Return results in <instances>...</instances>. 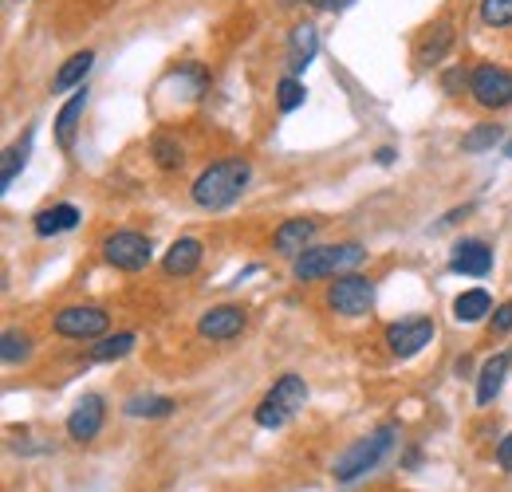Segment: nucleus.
<instances>
[{
    "label": "nucleus",
    "instance_id": "1",
    "mask_svg": "<svg viewBox=\"0 0 512 492\" xmlns=\"http://www.w3.org/2000/svg\"><path fill=\"white\" fill-rule=\"evenodd\" d=\"M249 178H253V166L245 158H217L213 166H205L193 178V189H190L193 205L197 209H209V213H221V209H229L245 193Z\"/></svg>",
    "mask_w": 512,
    "mask_h": 492
},
{
    "label": "nucleus",
    "instance_id": "2",
    "mask_svg": "<svg viewBox=\"0 0 512 492\" xmlns=\"http://www.w3.org/2000/svg\"><path fill=\"white\" fill-rule=\"evenodd\" d=\"M363 260H367V248L355 245V241H343V245H316L292 260V276L304 280V284H308V280H335V276H343V272H355Z\"/></svg>",
    "mask_w": 512,
    "mask_h": 492
},
{
    "label": "nucleus",
    "instance_id": "3",
    "mask_svg": "<svg viewBox=\"0 0 512 492\" xmlns=\"http://www.w3.org/2000/svg\"><path fill=\"white\" fill-rule=\"evenodd\" d=\"M394 437H398V426H394V422H386V426H379L375 433L359 437L351 449H343V453L335 457V465H331L335 481H339V485H351L355 477H363V473H375V469L383 465L386 453L394 449Z\"/></svg>",
    "mask_w": 512,
    "mask_h": 492
},
{
    "label": "nucleus",
    "instance_id": "4",
    "mask_svg": "<svg viewBox=\"0 0 512 492\" xmlns=\"http://www.w3.org/2000/svg\"><path fill=\"white\" fill-rule=\"evenodd\" d=\"M308 402V382L300 374H284L276 378V386L260 398V406L253 410V422L260 430H284Z\"/></svg>",
    "mask_w": 512,
    "mask_h": 492
},
{
    "label": "nucleus",
    "instance_id": "5",
    "mask_svg": "<svg viewBox=\"0 0 512 492\" xmlns=\"http://www.w3.org/2000/svg\"><path fill=\"white\" fill-rule=\"evenodd\" d=\"M371 304H375V280H367V276H359V272H343V276H335L331 288H327V308L335 311V315H343V319L367 315Z\"/></svg>",
    "mask_w": 512,
    "mask_h": 492
},
{
    "label": "nucleus",
    "instance_id": "6",
    "mask_svg": "<svg viewBox=\"0 0 512 492\" xmlns=\"http://www.w3.org/2000/svg\"><path fill=\"white\" fill-rule=\"evenodd\" d=\"M469 95L477 99V107L485 111H501L512 107V71L501 63H477L469 71Z\"/></svg>",
    "mask_w": 512,
    "mask_h": 492
},
{
    "label": "nucleus",
    "instance_id": "7",
    "mask_svg": "<svg viewBox=\"0 0 512 492\" xmlns=\"http://www.w3.org/2000/svg\"><path fill=\"white\" fill-rule=\"evenodd\" d=\"M103 256L119 272H142L154 260V245H150V237H142L134 229H119V233H111L103 241Z\"/></svg>",
    "mask_w": 512,
    "mask_h": 492
},
{
    "label": "nucleus",
    "instance_id": "8",
    "mask_svg": "<svg viewBox=\"0 0 512 492\" xmlns=\"http://www.w3.org/2000/svg\"><path fill=\"white\" fill-rule=\"evenodd\" d=\"M434 339V319L430 315H410L386 327V351L394 359H414L422 347H430Z\"/></svg>",
    "mask_w": 512,
    "mask_h": 492
},
{
    "label": "nucleus",
    "instance_id": "9",
    "mask_svg": "<svg viewBox=\"0 0 512 492\" xmlns=\"http://www.w3.org/2000/svg\"><path fill=\"white\" fill-rule=\"evenodd\" d=\"M56 335L64 339H99L107 327H111V315L95 304H75V308H60L52 319Z\"/></svg>",
    "mask_w": 512,
    "mask_h": 492
},
{
    "label": "nucleus",
    "instance_id": "10",
    "mask_svg": "<svg viewBox=\"0 0 512 492\" xmlns=\"http://www.w3.org/2000/svg\"><path fill=\"white\" fill-rule=\"evenodd\" d=\"M245 327H249V311L237 308V304H217V308H209L197 319V335L201 339H213V343H229Z\"/></svg>",
    "mask_w": 512,
    "mask_h": 492
},
{
    "label": "nucleus",
    "instance_id": "11",
    "mask_svg": "<svg viewBox=\"0 0 512 492\" xmlns=\"http://www.w3.org/2000/svg\"><path fill=\"white\" fill-rule=\"evenodd\" d=\"M103 422H107V402H103V394H83L75 406H71V414H67V437L71 441H95L99 430H103Z\"/></svg>",
    "mask_w": 512,
    "mask_h": 492
},
{
    "label": "nucleus",
    "instance_id": "12",
    "mask_svg": "<svg viewBox=\"0 0 512 492\" xmlns=\"http://www.w3.org/2000/svg\"><path fill=\"white\" fill-rule=\"evenodd\" d=\"M449 272L457 276H489L493 272V245L481 241V237H465L453 245V256H449Z\"/></svg>",
    "mask_w": 512,
    "mask_h": 492
},
{
    "label": "nucleus",
    "instance_id": "13",
    "mask_svg": "<svg viewBox=\"0 0 512 492\" xmlns=\"http://www.w3.org/2000/svg\"><path fill=\"white\" fill-rule=\"evenodd\" d=\"M316 233H320V221H312V217H292V221H284V225L272 233V248H276L280 256L296 260L300 252L312 248Z\"/></svg>",
    "mask_w": 512,
    "mask_h": 492
},
{
    "label": "nucleus",
    "instance_id": "14",
    "mask_svg": "<svg viewBox=\"0 0 512 492\" xmlns=\"http://www.w3.org/2000/svg\"><path fill=\"white\" fill-rule=\"evenodd\" d=\"M316 52H320V32H316V24H296L292 28V36H288V75H304L308 71V63L316 60Z\"/></svg>",
    "mask_w": 512,
    "mask_h": 492
},
{
    "label": "nucleus",
    "instance_id": "15",
    "mask_svg": "<svg viewBox=\"0 0 512 492\" xmlns=\"http://www.w3.org/2000/svg\"><path fill=\"white\" fill-rule=\"evenodd\" d=\"M509 370H512V351L493 355L485 367L477 370V406H493V402H497V394H501Z\"/></svg>",
    "mask_w": 512,
    "mask_h": 492
},
{
    "label": "nucleus",
    "instance_id": "16",
    "mask_svg": "<svg viewBox=\"0 0 512 492\" xmlns=\"http://www.w3.org/2000/svg\"><path fill=\"white\" fill-rule=\"evenodd\" d=\"M201 256H205L201 241L197 237H182V241H174V245L166 248L162 268H166V276H193L201 268Z\"/></svg>",
    "mask_w": 512,
    "mask_h": 492
},
{
    "label": "nucleus",
    "instance_id": "17",
    "mask_svg": "<svg viewBox=\"0 0 512 492\" xmlns=\"http://www.w3.org/2000/svg\"><path fill=\"white\" fill-rule=\"evenodd\" d=\"M83 111H87V87H75V95L67 99L64 107H60V115H56V142H60V150L75 146V130H79Z\"/></svg>",
    "mask_w": 512,
    "mask_h": 492
},
{
    "label": "nucleus",
    "instance_id": "18",
    "mask_svg": "<svg viewBox=\"0 0 512 492\" xmlns=\"http://www.w3.org/2000/svg\"><path fill=\"white\" fill-rule=\"evenodd\" d=\"M75 225H79V209L75 205H52V209H40L32 217L36 237H60V233H71Z\"/></svg>",
    "mask_w": 512,
    "mask_h": 492
},
{
    "label": "nucleus",
    "instance_id": "19",
    "mask_svg": "<svg viewBox=\"0 0 512 492\" xmlns=\"http://www.w3.org/2000/svg\"><path fill=\"white\" fill-rule=\"evenodd\" d=\"M485 315H493V296L485 288H469L453 300V319L457 323H481Z\"/></svg>",
    "mask_w": 512,
    "mask_h": 492
},
{
    "label": "nucleus",
    "instance_id": "20",
    "mask_svg": "<svg viewBox=\"0 0 512 492\" xmlns=\"http://www.w3.org/2000/svg\"><path fill=\"white\" fill-rule=\"evenodd\" d=\"M449 48H453V24H449V20H438V24L430 28V36L422 40V48H418V63H422V67H434V63L446 60Z\"/></svg>",
    "mask_w": 512,
    "mask_h": 492
},
{
    "label": "nucleus",
    "instance_id": "21",
    "mask_svg": "<svg viewBox=\"0 0 512 492\" xmlns=\"http://www.w3.org/2000/svg\"><path fill=\"white\" fill-rule=\"evenodd\" d=\"M91 63H95V52H75V56H67L64 67L56 71V79H52V91L60 95V91H71V87H83V79H87V71H91Z\"/></svg>",
    "mask_w": 512,
    "mask_h": 492
},
{
    "label": "nucleus",
    "instance_id": "22",
    "mask_svg": "<svg viewBox=\"0 0 512 492\" xmlns=\"http://www.w3.org/2000/svg\"><path fill=\"white\" fill-rule=\"evenodd\" d=\"M174 410H178L174 398H162V394H134L123 406L127 418H170Z\"/></svg>",
    "mask_w": 512,
    "mask_h": 492
},
{
    "label": "nucleus",
    "instance_id": "23",
    "mask_svg": "<svg viewBox=\"0 0 512 492\" xmlns=\"http://www.w3.org/2000/svg\"><path fill=\"white\" fill-rule=\"evenodd\" d=\"M505 142V126L501 123H477L465 138H461V154H485L493 146Z\"/></svg>",
    "mask_w": 512,
    "mask_h": 492
},
{
    "label": "nucleus",
    "instance_id": "24",
    "mask_svg": "<svg viewBox=\"0 0 512 492\" xmlns=\"http://www.w3.org/2000/svg\"><path fill=\"white\" fill-rule=\"evenodd\" d=\"M134 331H119V335H107V339H99L95 347H91V363H119V359H127L130 351H134Z\"/></svg>",
    "mask_w": 512,
    "mask_h": 492
},
{
    "label": "nucleus",
    "instance_id": "25",
    "mask_svg": "<svg viewBox=\"0 0 512 492\" xmlns=\"http://www.w3.org/2000/svg\"><path fill=\"white\" fill-rule=\"evenodd\" d=\"M150 154H154L158 170H182V166H186V150H182V142H178L174 134H154Z\"/></svg>",
    "mask_w": 512,
    "mask_h": 492
},
{
    "label": "nucleus",
    "instance_id": "26",
    "mask_svg": "<svg viewBox=\"0 0 512 492\" xmlns=\"http://www.w3.org/2000/svg\"><path fill=\"white\" fill-rule=\"evenodd\" d=\"M304 99H308V87H304V79H300V75H284V79L276 83V107H280V115L300 111V107H304Z\"/></svg>",
    "mask_w": 512,
    "mask_h": 492
},
{
    "label": "nucleus",
    "instance_id": "27",
    "mask_svg": "<svg viewBox=\"0 0 512 492\" xmlns=\"http://www.w3.org/2000/svg\"><path fill=\"white\" fill-rule=\"evenodd\" d=\"M32 134H36V130H28L20 146H8V150H4V170H0V189H4V193L12 189L16 174H20V170H24V162H28V150H32Z\"/></svg>",
    "mask_w": 512,
    "mask_h": 492
},
{
    "label": "nucleus",
    "instance_id": "28",
    "mask_svg": "<svg viewBox=\"0 0 512 492\" xmlns=\"http://www.w3.org/2000/svg\"><path fill=\"white\" fill-rule=\"evenodd\" d=\"M28 355H32V335H24V331H4L0 335V359H4V367L24 363Z\"/></svg>",
    "mask_w": 512,
    "mask_h": 492
},
{
    "label": "nucleus",
    "instance_id": "29",
    "mask_svg": "<svg viewBox=\"0 0 512 492\" xmlns=\"http://www.w3.org/2000/svg\"><path fill=\"white\" fill-rule=\"evenodd\" d=\"M481 20L489 28H512V0H481Z\"/></svg>",
    "mask_w": 512,
    "mask_h": 492
},
{
    "label": "nucleus",
    "instance_id": "30",
    "mask_svg": "<svg viewBox=\"0 0 512 492\" xmlns=\"http://www.w3.org/2000/svg\"><path fill=\"white\" fill-rule=\"evenodd\" d=\"M442 91H446V95H453V99H457L461 91H469V75H465L461 67H449L446 75H442Z\"/></svg>",
    "mask_w": 512,
    "mask_h": 492
},
{
    "label": "nucleus",
    "instance_id": "31",
    "mask_svg": "<svg viewBox=\"0 0 512 492\" xmlns=\"http://www.w3.org/2000/svg\"><path fill=\"white\" fill-rule=\"evenodd\" d=\"M489 331H493V335H509V331H512V300H505L501 308H493Z\"/></svg>",
    "mask_w": 512,
    "mask_h": 492
},
{
    "label": "nucleus",
    "instance_id": "32",
    "mask_svg": "<svg viewBox=\"0 0 512 492\" xmlns=\"http://www.w3.org/2000/svg\"><path fill=\"white\" fill-rule=\"evenodd\" d=\"M284 4H312L320 12H347L355 0H284Z\"/></svg>",
    "mask_w": 512,
    "mask_h": 492
},
{
    "label": "nucleus",
    "instance_id": "33",
    "mask_svg": "<svg viewBox=\"0 0 512 492\" xmlns=\"http://www.w3.org/2000/svg\"><path fill=\"white\" fill-rule=\"evenodd\" d=\"M497 465H501L505 473H512V433L497 445Z\"/></svg>",
    "mask_w": 512,
    "mask_h": 492
},
{
    "label": "nucleus",
    "instance_id": "34",
    "mask_svg": "<svg viewBox=\"0 0 512 492\" xmlns=\"http://www.w3.org/2000/svg\"><path fill=\"white\" fill-rule=\"evenodd\" d=\"M394 158H398V150H394V146H379V154H375V162H379V166H390Z\"/></svg>",
    "mask_w": 512,
    "mask_h": 492
},
{
    "label": "nucleus",
    "instance_id": "35",
    "mask_svg": "<svg viewBox=\"0 0 512 492\" xmlns=\"http://www.w3.org/2000/svg\"><path fill=\"white\" fill-rule=\"evenodd\" d=\"M505 158H512V142H509V146H505Z\"/></svg>",
    "mask_w": 512,
    "mask_h": 492
}]
</instances>
